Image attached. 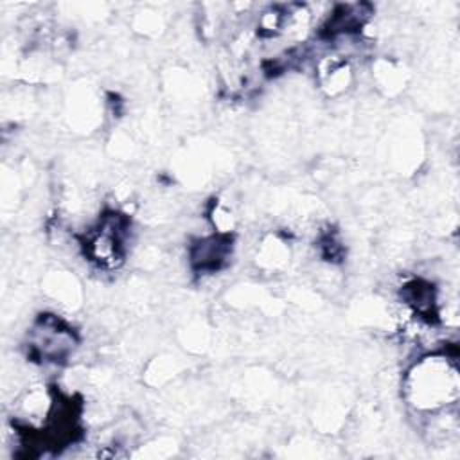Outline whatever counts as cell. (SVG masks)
Returning a JSON list of instances; mask_svg holds the SVG:
<instances>
[{
  "instance_id": "obj_2",
  "label": "cell",
  "mask_w": 460,
  "mask_h": 460,
  "mask_svg": "<svg viewBox=\"0 0 460 460\" xmlns=\"http://www.w3.org/2000/svg\"><path fill=\"white\" fill-rule=\"evenodd\" d=\"M27 358L40 365H65L75 354L79 338L75 331L56 314H40L27 331Z\"/></svg>"
},
{
  "instance_id": "obj_1",
  "label": "cell",
  "mask_w": 460,
  "mask_h": 460,
  "mask_svg": "<svg viewBox=\"0 0 460 460\" xmlns=\"http://www.w3.org/2000/svg\"><path fill=\"white\" fill-rule=\"evenodd\" d=\"M404 401L422 417L455 406L458 401V370L446 352L415 359L404 374Z\"/></svg>"
},
{
  "instance_id": "obj_3",
  "label": "cell",
  "mask_w": 460,
  "mask_h": 460,
  "mask_svg": "<svg viewBox=\"0 0 460 460\" xmlns=\"http://www.w3.org/2000/svg\"><path fill=\"white\" fill-rule=\"evenodd\" d=\"M234 239L230 234L214 232L198 237L189 246V264L196 273H216L232 257Z\"/></svg>"
}]
</instances>
